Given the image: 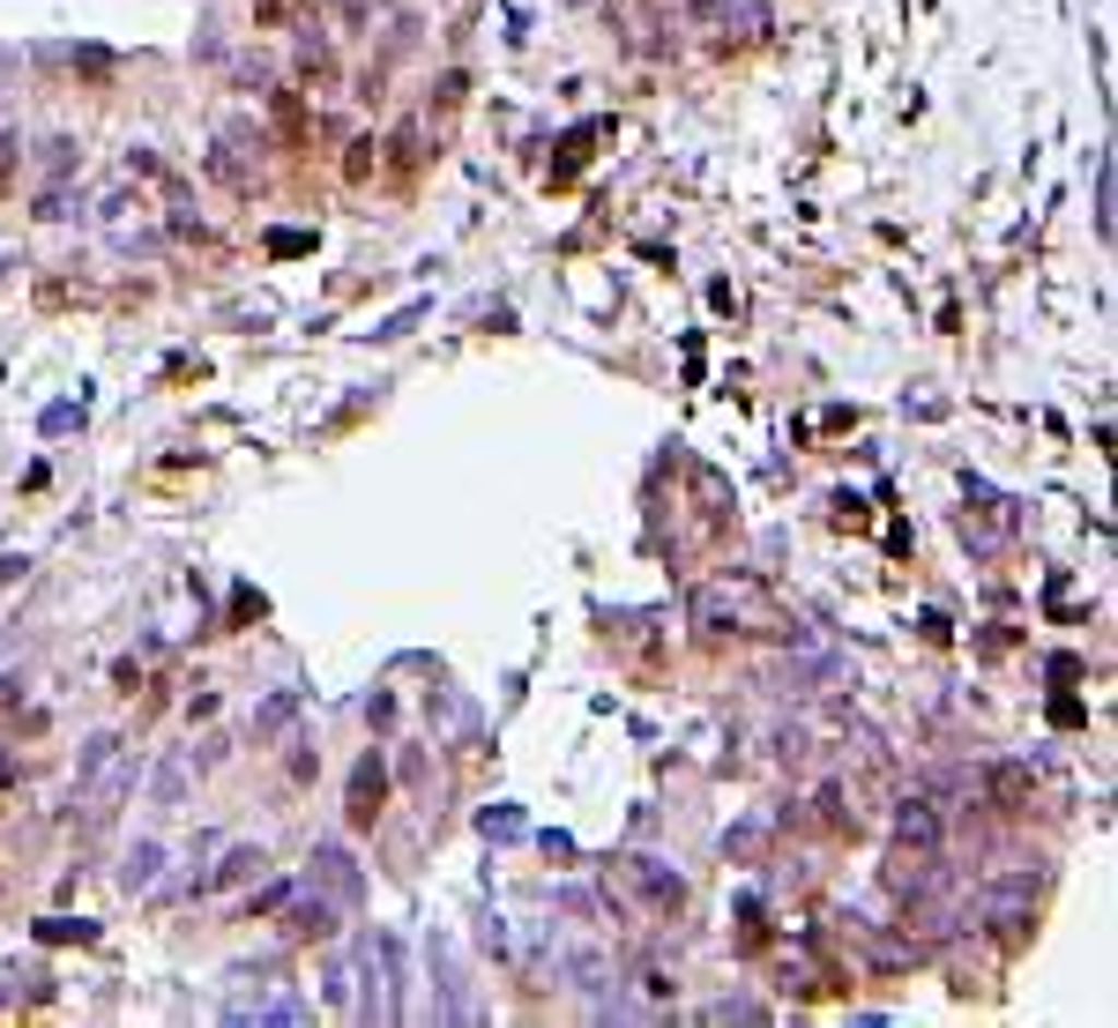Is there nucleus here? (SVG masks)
Instances as JSON below:
<instances>
[{
  "label": "nucleus",
  "mask_w": 1118,
  "mask_h": 1028,
  "mask_svg": "<svg viewBox=\"0 0 1118 1028\" xmlns=\"http://www.w3.org/2000/svg\"><path fill=\"white\" fill-rule=\"evenodd\" d=\"M417 157H425V150H417V120H403L396 142H388V172H417Z\"/></svg>",
  "instance_id": "4468645a"
},
{
  "label": "nucleus",
  "mask_w": 1118,
  "mask_h": 1028,
  "mask_svg": "<svg viewBox=\"0 0 1118 1028\" xmlns=\"http://www.w3.org/2000/svg\"><path fill=\"white\" fill-rule=\"evenodd\" d=\"M75 165V142H45V172H68Z\"/></svg>",
  "instance_id": "5701e85b"
},
{
  "label": "nucleus",
  "mask_w": 1118,
  "mask_h": 1028,
  "mask_svg": "<svg viewBox=\"0 0 1118 1028\" xmlns=\"http://www.w3.org/2000/svg\"><path fill=\"white\" fill-rule=\"evenodd\" d=\"M314 879H321V895H329L336 909H351L358 895H366V879H358V864H351L343 842H321V850H314Z\"/></svg>",
  "instance_id": "7ed1b4c3"
},
{
  "label": "nucleus",
  "mask_w": 1118,
  "mask_h": 1028,
  "mask_svg": "<svg viewBox=\"0 0 1118 1028\" xmlns=\"http://www.w3.org/2000/svg\"><path fill=\"white\" fill-rule=\"evenodd\" d=\"M708 1021H761V1006H753V999H716Z\"/></svg>",
  "instance_id": "6ab92c4d"
},
{
  "label": "nucleus",
  "mask_w": 1118,
  "mask_h": 1028,
  "mask_svg": "<svg viewBox=\"0 0 1118 1028\" xmlns=\"http://www.w3.org/2000/svg\"><path fill=\"white\" fill-rule=\"evenodd\" d=\"M261 864H269L261 850H232V858L216 864V887H239V879H261Z\"/></svg>",
  "instance_id": "ddd939ff"
},
{
  "label": "nucleus",
  "mask_w": 1118,
  "mask_h": 1028,
  "mask_svg": "<svg viewBox=\"0 0 1118 1028\" xmlns=\"http://www.w3.org/2000/svg\"><path fill=\"white\" fill-rule=\"evenodd\" d=\"M380 797H388V768H380V753H366L358 768H351V827H373L380 820Z\"/></svg>",
  "instance_id": "39448f33"
},
{
  "label": "nucleus",
  "mask_w": 1118,
  "mask_h": 1028,
  "mask_svg": "<svg viewBox=\"0 0 1118 1028\" xmlns=\"http://www.w3.org/2000/svg\"><path fill=\"white\" fill-rule=\"evenodd\" d=\"M291 716H298V694H269L261 708H254V738H276Z\"/></svg>",
  "instance_id": "9d476101"
},
{
  "label": "nucleus",
  "mask_w": 1118,
  "mask_h": 1028,
  "mask_svg": "<svg viewBox=\"0 0 1118 1028\" xmlns=\"http://www.w3.org/2000/svg\"><path fill=\"white\" fill-rule=\"evenodd\" d=\"M887 887H895L903 902H925V895L940 887V864H932V850H910V842H895V858H887Z\"/></svg>",
  "instance_id": "20e7f679"
},
{
  "label": "nucleus",
  "mask_w": 1118,
  "mask_h": 1028,
  "mask_svg": "<svg viewBox=\"0 0 1118 1028\" xmlns=\"http://www.w3.org/2000/svg\"><path fill=\"white\" fill-rule=\"evenodd\" d=\"M276 127H284V142H306V105H298V90H276Z\"/></svg>",
  "instance_id": "2eb2a0df"
},
{
  "label": "nucleus",
  "mask_w": 1118,
  "mask_h": 1028,
  "mask_svg": "<svg viewBox=\"0 0 1118 1028\" xmlns=\"http://www.w3.org/2000/svg\"><path fill=\"white\" fill-rule=\"evenodd\" d=\"M895 842H910V850H940V813H932L925 797H903V805H895Z\"/></svg>",
  "instance_id": "6e6552de"
},
{
  "label": "nucleus",
  "mask_w": 1118,
  "mask_h": 1028,
  "mask_svg": "<svg viewBox=\"0 0 1118 1028\" xmlns=\"http://www.w3.org/2000/svg\"><path fill=\"white\" fill-rule=\"evenodd\" d=\"M626 872H634V887H642V895H649V902H657V909H679V902H686V887H679V872H663L657 858H634V864H626Z\"/></svg>",
  "instance_id": "1a4fd4ad"
},
{
  "label": "nucleus",
  "mask_w": 1118,
  "mask_h": 1028,
  "mask_svg": "<svg viewBox=\"0 0 1118 1028\" xmlns=\"http://www.w3.org/2000/svg\"><path fill=\"white\" fill-rule=\"evenodd\" d=\"M1022 790H1029V768H1022V760H999V768H992V797L1014 813V805H1022Z\"/></svg>",
  "instance_id": "f8f14e48"
},
{
  "label": "nucleus",
  "mask_w": 1118,
  "mask_h": 1028,
  "mask_svg": "<svg viewBox=\"0 0 1118 1028\" xmlns=\"http://www.w3.org/2000/svg\"><path fill=\"white\" fill-rule=\"evenodd\" d=\"M127 790H134V768H127V753L113 731H97L83 745V760H75V797H83V820H113L127 805Z\"/></svg>",
  "instance_id": "f257e3e1"
},
{
  "label": "nucleus",
  "mask_w": 1118,
  "mask_h": 1028,
  "mask_svg": "<svg viewBox=\"0 0 1118 1028\" xmlns=\"http://www.w3.org/2000/svg\"><path fill=\"white\" fill-rule=\"evenodd\" d=\"M716 15L739 23L745 38H768V8H761V0H716Z\"/></svg>",
  "instance_id": "9b49d317"
},
{
  "label": "nucleus",
  "mask_w": 1118,
  "mask_h": 1028,
  "mask_svg": "<svg viewBox=\"0 0 1118 1028\" xmlns=\"http://www.w3.org/2000/svg\"><path fill=\"white\" fill-rule=\"evenodd\" d=\"M261 1014H269V1021H306V999H298V991H284V999H276V1006H261Z\"/></svg>",
  "instance_id": "aec40b11"
},
{
  "label": "nucleus",
  "mask_w": 1118,
  "mask_h": 1028,
  "mask_svg": "<svg viewBox=\"0 0 1118 1028\" xmlns=\"http://www.w3.org/2000/svg\"><path fill=\"white\" fill-rule=\"evenodd\" d=\"M1029 909H1036V879L1029 872H1007V879H992V887L977 895V924L1014 932V924H1029Z\"/></svg>",
  "instance_id": "f03ea898"
},
{
  "label": "nucleus",
  "mask_w": 1118,
  "mask_h": 1028,
  "mask_svg": "<svg viewBox=\"0 0 1118 1028\" xmlns=\"http://www.w3.org/2000/svg\"><path fill=\"white\" fill-rule=\"evenodd\" d=\"M462 90H470L462 75H440V113H456V105H462Z\"/></svg>",
  "instance_id": "b1692460"
},
{
  "label": "nucleus",
  "mask_w": 1118,
  "mask_h": 1028,
  "mask_svg": "<svg viewBox=\"0 0 1118 1028\" xmlns=\"http://www.w3.org/2000/svg\"><path fill=\"white\" fill-rule=\"evenodd\" d=\"M0 776H8V768H0Z\"/></svg>",
  "instance_id": "bb28decb"
},
{
  "label": "nucleus",
  "mask_w": 1118,
  "mask_h": 1028,
  "mask_svg": "<svg viewBox=\"0 0 1118 1028\" xmlns=\"http://www.w3.org/2000/svg\"><path fill=\"white\" fill-rule=\"evenodd\" d=\"M373 150H380V142H358V150H351V165H343V172H351V179H366V172L380 165V157H373Z\"/></svg>",
  "instance_id": "412c9836"
},
{
  "label": "nucleus",
  "mask_w": 1118,
  "mask_h": 1028,
  "mask_svg": "<svg viewBox=\"0 0 1118 1028\" xmlns=\"http://www.w3.org/2000/svg\"><path fill=\"white\" fill-rule=\"evenodd\" d=\"M157 864H165V850H157V842H134V858H127V887H150V879H157Z\"/></svg>",
  "instance_id": "dca6fc26"
},
{
  "label": "nucleus",
  "mask_w": 1118,
  "mask_h": 1028,
  "mask_svg": "<svg viewBox=\"0 0 1118 1028\" xmlns=\"http://www.w3.org/2000/svg\"><path fill=\"white\" fill-rule=\"evenodd\" d=\"M284 932H291V940H329V932H336V902H329V895H284Z\"/></svg>",
  "instance_id": "0eeeda50"
},
{
  "label": "nucleus",
  "mask_w": 1118,
  "mask_h": 1028,
  "mask_svg": "<svg viewBox=\"0 0 1118 1028\" xmlns=\"http://www.w3.org/2000/svg\"><path fill=\"white\" fill-rule=\"evenodd\" d=\"M179 790H187V753H172L157 768V805H179Z\"/></svg>",
  "instance_id": "f3484780"
},
{
  "label": "nucleus",
  "mask_w": 1118,
  "mask_h": 1028,
  "mask_svg": "<svg viewBox=\"0 0 1118 1028\" xmlns=\"http://www.w3.org/2000/svg\"><path fill=\"white\" fill-rule=\"evenodd\" d=\"M306 247H314L306 232H269V253H306Z\"/></svg>",
  "instance_id": "4be33fe9"
},
{
  "label": "nucleus",
  "mask_w": 1118,
  "mask_h": 1028,
  "mask_svg": "<svg viewBox=\"0 0 1118 1028\" xmlns=\"http://www.w3.org/2000/svg\"><path fill=\"white\" fill-rule=\"evenodd\" d=\"M485 835H499V842H507V835H522V820H515V813H485Z\"/></svg>",
  "instance_id": "393cba45"
},
{
  "label": "nucleus",
  "mask_w": 1118,
  "mask_h": 1028,
  "mask_svg": "<svg viewBox=\"0 0 1118 1028\" xmlns=\"http://www.w3.org/2000/svg\"><path fill=\"white\" fill-rule=\"evenodd\" d=\"M8 172H15V134H0V187H8Z\"/></svg>",
  "instance_id": "a878e982"
},
{
  "label": "nucleus",
  "mask_w": 1118,
  "mask_h": 1028,
  "mask_svg": "<svg viewBox=\"0 0 1118 1028\" xmlns=\"http://www.w3.org/2000/svg\"><path fill=\"white\" fill-rule=\"evenodd\" d=\"M1096 232L1111 239V157H1104V172H1096Z\"/></svg>",
  "instance_id": "a211bd4d"
},
{
  "label": "nucleus",
  "mask_w": 1118,
  "mask_h": 1028,
  "mask_svg": "<svg viewBox=\"0 0 1118 1028\" xmlns=\"http://www.w3.org/2000/svg\"><path fill=\"white\" fill-rule=\"evenodd\" d=\"M567 977H575V991H589V999H597V1014L620 999V977H612V961H604L597 946H575V954H567Z\"/></svg>",
  "instance_id": "423d86ee"
}]
</instances>
